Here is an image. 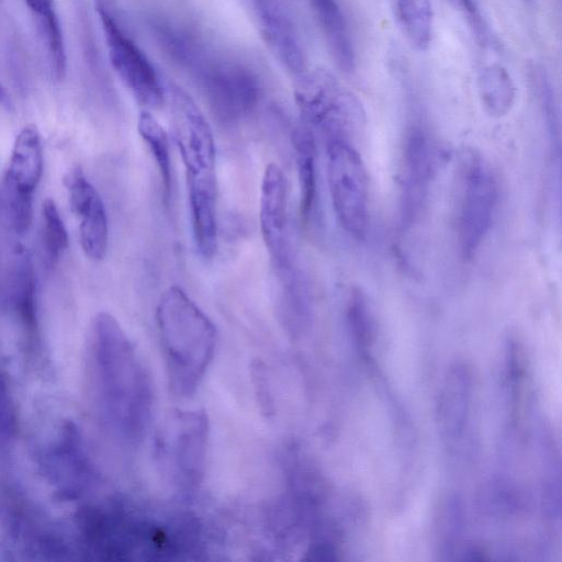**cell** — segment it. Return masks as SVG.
<instances>
[{
	"mask_svg": "<svg viewBox=\"0 0 562 562\" xmlns=\"http://www.w3.org/2000/svg\"><path fill=\"white\" fill-rule=\"evenodd\" d=\"M293 147L300 187V212L302 220L308 222L316 204L317 177L314 136L307 125L297 127L293 133Z\"/></svg>",
	"mask_w": 562,
	"mask_h": 562,
	"instance_id": "cell-17",
	"label": "cell"
},
{
	"mask_svg": "<svg viewBox=\"0 0 562 562\" xmlns=\"http://www.w3.org/2000/svg\"><path fill=\"white\" fill-rule=\"evenodd\" d=\"M471 375L467 367L456 364L445 381L438 403V422L443 440L457 445L467 429L472 400Z\"/></svg>",
	"mask_w": 562,
	"mask_h": 562,
	"instance_id": "cell-14",
	"label": "cell"
},
{
	"mask_svg": "<svg viewBox=\"0 0 562 562\" xmlns=\"http://www.w3.org/2000/svg\"><path fill=\"white\" fill-rule=\"evenodd\" d=\"M102 405L114 431L125 441L142 440L151 418L150 374L116 319L100 313L93 325Z\"/></svg>",
	"mask_w": 562,
	"mask_h": 562,
	"instance_id": "cell-1",
	"label": "cell"
},
{
	"mask_svg": "<svg viewBox=\"0 0 562 562\" xmlns=\"http://www.w3.org/2000/svg\"><path fill=\"white\" fill-rule=\"evenodd\" d=\"M189 70L220 121L236 122L256 108L260 97L259 82L243 65L210 58L205 52Z\"/></svg>",
	"mask_w": 562,
	"mask_h": 562,
	"instance_id": "cell-7",
	"label": "cell"
},
{
	"mask_svg": "<svg viewBox=\"0 0 562 562\" xmlns=\"http://www.w3.org/2000/svg\"><path fill=\"white\" fill-rule=\"evenodd\" d=\"M460 7L471 16L472 20H479L477 10L473 0H457Z\"/></svg>",
	"mask_w": 562,
	"mask_h": 562,
	"instance_id": "cell-22",
	"label": "cell"
},
{
	"mask_svg": "<svg viewBox=\"0 0 562 562\" xmlns=\"http://www.w3.org/2000/svg\"><path fill=\"white\" fill-rule=\"evenodd\" d=\"M286 181L282 169L276 164H269L261 181L259 221L265 245L274 265L291 260L286 236Z\"/></svg>",
	"mask_w": 562,
	"mask_h": 562,
	"instance_id": "cell-12",
	"label": "cell"
},
{
	"mask_svg": "<svg viewBox=\"0 0 562 562\" xmlns=\"http://www.w3.org/2000/svg\"><path fill=\"white\" fill-rule=\"evenodd\" d=\"M209 419L200 409L172 411L161 424L155 443L158 464L182 496L202 483L209 445Z\"/></svg>",
	"mask_w": 562,
	"mask_h": 562,
	"instance_id": "cell-5",
	"label": "cell"
},
{
	"mask_svg": "<svg viewBox=\"0 0 562 562\" xmlns=\"http://www.w3.org/2000/svg\"><path fill=\"white\" fill-rule=\"evenodd\" d=\"M52 76L60 80L67 68L66 46L54 0H25Z\"/></svg>",
	"mask_w": 562,
	"mask_h": 562,
	"instance_id": "cell-15",
	"label": "cell"
},
{
	"mask_svg": "<svg viewBox=\"0 0 562 562\" xmlns=\"http://www.w3.org/2000/svg\"><path fill=\"white\" fill-rule=\"evenodd\" d=\"M337 66L345 72L355 68L353 44L337 0H307Z\"/></svg>",
	"mask_w": 562,
	"mask_h": 562,
	"instance_id": "cell-16",
	"label": "cell"
},
{
	"mask_svg": "<svg viewBox=\"0 0 562 562\" xmlns=\"http://www.w3.org/2000/svg\"><path fill=\"white\" fill-rule=\"evenodd\" d=\"M98 13L112 68L139 104L160 108L165 90L154 65L104 0H98Z\"/></svg>",
	"mask_w": 562,
	"mask_h": 562,
	"instance_id": "cell-8",
	"label": "cell"
},
{
	"mask_svg": "<svg viewBox=\"0 0 562 562\" xmlns=\"http://www.w3.org/2000/svg\"><path fill=\"white\" fill-rule=\"evenodd\" d=\"M262 36L292 72L305 68V54L294 18L284 0H252Z\"/></svg>",
	"mask_w": 562,
	"mask_h": 562,
	"instance_id": "cell-13",
	"label": "cell"
},
{
	"mask_svg": "<svg viewBox=\"0 0 562 562\" xmlns=\"http://www.w3.org/2000/svg\"><path fill=\"white\" fill-rule=\"evenodd\" d=\"M137 128L140 137L147 144L159 170L161 187L166 202L170 199L172 172L169 139L160 123L146 110L138 117Z\"/></svg>",
	"mask_w": 562,
	"mask_h": 562,
	"instance_id": "cell-20",
	"label": "cell"
},
{
	"mask_svg": "<svg viewBox=\"0 0 562 562\" xmlns=\"http://www.w3.org/2000/svg\"><path fill=\"white\" fill-rule=\"evenodd\" d=\"M498 187L487 160L464 149L457 168L454 232L463 260L475 257L486 239L496 212Z\"/></svg>",
	"mask_w": 562,
	"mask_h": 562,
	"instance_id": "cell-3",
	"label": "cell"
},
{
	"mask_svg": "<svg viewBox=\"0 0 562 562\" xmlns=\"http://www.w3.org/2000/svg\"><path fill=\"white\" fill-rule=\"evenodd\" d=\"M327 179L333 209L341 228L361 240L369 227V182L359 153L342 136L327 145Z\"/></svg>",
	"mask_w": 562,
	"mask_h": 562,
	"instance_id": "cell-6",
	"label": "cell"
},
{
	"mask_svg": "<svg viewBox=\"0 0 562 562\" xmlns=\"http://www.w3.org/2000/svg\"><path fill=\"white\" fill-rule=\"evenodd\" d=\"M43 243L47 259L55 263L68 247V233L58 211L50 199L43 202Z\"/></svg>",
	"mask_w": 562,
	"mask_h": 562,
	"instance_id": "cell-21",
	"label": "cell"
},
{
	"mask_svg": "<svg viewBox=\"0 0 562 562\" xmlns=\"http://www.w3.org/2000/svg\"><path fill=\"white\" fill-rule=\"evenodd\" d=\"M434 148L427 133L420 126L407 132L401 170V221L409 229L423 217L430 194L435 171Z\"/></svg>",
	"mask_w": 562,
	"mask_h": 562,
	"instance_id": "cell-10",
	"label": "cell"
},
{
	"mask_svg": "<svg viewBox=\"0 0 562 562\" xmlns=\"http://www.w3.org/2000/svg\"><path fill=\"white\" fill-rule=\"evenodd\" d=\"M71 211L80 218L79 235L83 252L92 260H102L108 250L109 225L103 201L80 168L65 178Z\"/></svg>",
	"mask_w": 562,
	"mask_h": 562,
	"instance_id": "cell-11",
	"label": "cell"
},
{
	"mask_svg": "<svg viewBox=\"0 0 562 562\" xmlns=\"http://www.w3.org/2000/svg\"><path fill=\"white\" fill-rule=\"evenodd\" d=\"M477 92L484 111L494 119L507 115L516 100V87L499 64L485 66L477 77Z\"/></svg>",
	"mask_w": 562,
	"mask_h": 562,
	"instance_id": "cell-18",
	"label": "cell"
},
{
	"mask_svg": "<svg viewBox=\"0 0 562 562\" xmlns=\"http://www.w3.org/2000/svg\"><path fill=\"white\" fill-rule=\"evenodd\" d=\"M395 12L409 44L417 50L427 49L432 34L430 0H395Z\"/></svg>",
	"mask_w": 562,
	"mask_h": 562,
	"instance_id": "cell-19",
	"label": "cell"
},
{
	"mask_svg": "<svg viewBox=\"0 0 562 562\" xmlns=\"http://www.w3.org/2000/svg\"><path fill=\"white\" fill-rule=\"evenodd\" d=\"M156 322L170 386L175 394L190 396L213 360L217 345L216 327L178 285L169 286L161 294Z\"/></svg>",
	"mask_w": 562,
	"mask_h": 562,
	"instance_id": "cell-2",
	"label": "cell"
},
{
	"mask_svg": "<svg viewBox=\"0 0 562 562\" xmlns=\"http://www.w3.org/2000/svg\"><path fill=\"white\" fill-rule=\"evenodd\" d=\"M44 167L41 135L35 126H24L13 144L5 183L14 228L29 231L33 217V195Z\"/></svg>",
	"mask_w": 562,
	"mask_h": 562,
	"instance_id": "cell-9",
	"label": "cell"
},
{
	"mask_svg": "<svg viewBox=\"0 0 562 562\" xmlns=\"http://www.w3.org/2000/svg\"><path fill=\"white\" fill-rule=\"evenodd\" d=\"M175 139L186 169L189 205L216 204L215 143L209 122L194 100L169 87Z\"/></svg>",
	"mask_w": 562,
	"mask_h": 562,
	"instance_id": "cell-4",
	"label": "cell"
}]
</instances>
